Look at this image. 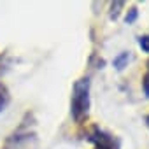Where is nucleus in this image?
Returning a JSON list of instances; mask_svg holds the SVG:
<instances>
[{"label":"nucleus","mask_w":149,"mask_h":149,"mask_svg":"<svg viewBox=\"0 0 149 149\" xmlns=\"http://www.w3.org/2000/svg\"><path fill=\"white\" fill-rule=\"evenodd\" d=\"M146 121H147V126H149V116H147V118H146Z\"/></svg>","instance_id":"nucleus-8"},{"label":"nucleus","mask_w":149,"mask_h":149,"mask_svg":"<svg viewBox=\"0 0 149 149\" xmlns=\"http://www.w3.org/2000/svg\"><path fill=\"white\" fill-rule=\"evenodd\" d=\"M6 104H7V97H6V95H2V93H0V112L4 111Z\"/></svg>","instance_id":"nucleus-6"},{"label":"nucleus","mask_w":149,"mask_h":149,"mask_svg":"<svg viewBox=\"0 0 149 149\" xmlns=\"http://www.w3.org/2000/svg\"><path fill=\"white\" fill-rule=\"evenodd\" d=\"M128 60H130V53H121L119 56L114 58V67H116L118 70H123V68L126 67Z\"/></svg>","instance_id":"nucleus-2"},{"label":"nucleus","mask_w":149,"mask_h":149,"mask_svg":"<svg viewBox=\"0 0 149 149\" xmlns=\"http://www.w3.org/2000/svg\"><path fill=\"white\" fill-rule=\"evenodd\" d=\"M147 65H149V61H147ZM144 91H146V95L149 97V70H147V74H146V76H144Z\"/></svg>","instance_id":"nucleus-5"},{"label":"nucleus","mask_w":149,"mask_h":149,"mask_svg":"<svg viewBox=\"0 0 149 149\" xmlns=\"http://www.w3.org/2000/svg\"><path fill=\"white\" fill-rule=\"evenodd\" d=\"M90 109V81L79 79L74 84L72 93V116L76 121H81Z\"/></svg>","instance_id":"nucleus-1"},{"label":"nucleus","mask_w":149,"mask_h":149,"mask_svg":"<svg viewBox=\"0 0 149 149\" xmlns=\"http://www.w3.org/2000/svg\"><path fill=\"white\" fill-rule=\"evenodd\" d=\"M137 14H139V13H137V9H135V7H132V9H130V13L126 14V23H133V21L137 19Z\"/></svg>","instance_id":"nucleus-4"},{"label":"nucleus","mask_w":149,"mask_h":149,"mask_svg":"<svg viewBox=\"0 0 149 149\" xmlns=\"http://www.w3.org/2000/svg\"><path fill=\"white\" fill-rule=\"evenodd\" d=\"M95 149H116V147H107V146H97Z\"/></svg>","instance_id":"nucleus-7"},{"label":"nucleus","mask_w":149,"mask_h":149,"mask_svg":"<svg viewBox=\"0 0 149 149\" xmlns=\"http://www.w3.org/2000/svg\"><path fill=\"white\" fill-rule=\"evenodd\" d=\"M139 44H140V47H142L146 53H149V35L140 37V39H139Z\"/></svg>","instance_id":"nucleus-3"}]
</instances>
